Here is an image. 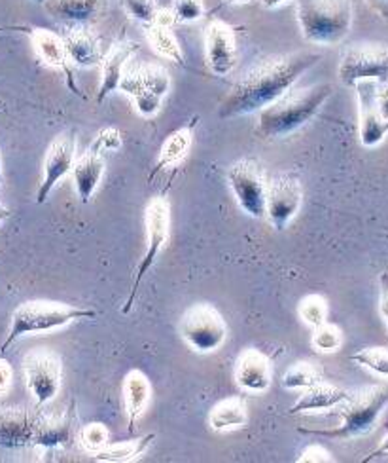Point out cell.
<instances>
[{"label":"cell","instance_id":"cell-3","mask_svg":"<svg viewBox=\"0 0 388 463\" xmlns=\"http://www.w3.org/2000/svg\"><path fill=\"white\" fill-rule=\"evenodd\" d=\"M388 404V383L367 385V388L351 393L334 412L341 416V426L334 430H300L305 435H315L334 440H351L370 433Z\"/></svg>","mask_w":388,"mask_h":463},{"label":"cell","instance_id":"cell-32","mask_svg":"<svg viewBox=\"0 0 388 463\" xmlns=\"http://www.w3.org/2000/svg\"><path fill=\"white\" fill-rule=\"evenodd\" d=\"M351 361L379 376L388 378V347H365L351 355Z\"/></svg>","mask_w":388,"mask_h":463},{"label":"cell","instance_id":"cell-30","mask_svg":"<svg viewBox=\"0 0 388 463\" xmlns=\"http://www.w3.org/2000/svg\"><path fill=\"white\" fill-rule=\"evenodd\" d=\"M319 382H322L320 371L313 363H307V361L294 363L282 374V388L286 390H307Z\"/></svg>","mask_w":388,"mask_h":463},{"label":"cell","instance_id":"cell-24","mask_svg":"<svg viewBox=\"0 0 388 463\" xmlns=\"http://www.w3.org/2000/svg\"><path fill=\"white\" fill-rule=\"evenodd\" d=\"M152 399V385L144 373L131 371L124 380V407L127 416V431H134V423L148 409Z\"/></svg>","mask_w":388,"mask_h":463},{"label":"cell","instance_id":"cell-29","mask_svg":"<svg viewBox=\"0 0 388 463\" xmlns=\"http://www.w3.org/2000/svg\"><path fill=\"white\" fill-rule=\"evenodd\" d=\"M153 439H155V433H148V435L131 439V440H125V442H118V445H110V442H108L106 449L93 454V459L95 461H105V463L134 461L148 450V447L152 445Z\"/></svg>","mask_w":388,"mask_h":463},{"label":"cell","instance_id":"cell-42","mask_svg":"<svg viewBox=\"0 0 388 463\" xmlns=\"http://www.w3.org/2000/svg\"><path fill=\"white\" fill-rule=\"evenodd\" d=\"M388 454V433L383 437V440H381V445L367 456V458H364V461H372V459H375L377 456H386Z\"/></svg>","mask_w":388,"mask_h":463},{"label":"cell","instance_id":"cell-11","mask_svg":"<svg viewBox=\"0 0 388 463\" xmlns=\"http://www.w3.org/2000/svg\"><path fill=\"white\" fill-rule=\"evenodd\" d=\"M227 183L239 207L252 219L265 217L267 179L262 165L254 160H239L227 171Z\"/></svg>","mask_w":388,"mask_h":463},{"label":"cell","instance_id":"cell-22","mask_svg":"<svg viewBox=\"0 0 388 463\" xmlns=\"http://www.w3.org/2000/svg\"><path fill=\"white\" fill-rule=\"evenodd\" d=\"M65 48L72 65L78 67H97L103 61V48L101 41L91 29L88 27H72L65 36Z\"/></svg>","mask_w":388,"mask_h":463},{"label":"cell","instance_id":"cell-20","mask_svg":"<svg viewBox=\"0 0 388 463\" xmlns=\"http://www.w3.org/2000/svg\"><path fill=\"white\" fill-rule=\"evenodd\" d=\"M139 52V44L131 41L115 43L101 61V84L97 91V103H103L106 95L120 88L124 72L131 57Z\"/></svg>","mask_w":388,"mask_h":463},{"label":"cell","instance_id":"cell-35","mask_svg":"<svg viewBox=\"0 0 388 463\" xmlns=\"http://www.w3.org/2000/svg\"><path fill=\"white\" fill-rule=\"evenodd\" d=\"M122 6L129 17L144 25H150L160 12L158 0H122Z\"/></svg>","mask_w":388,"mask_h":463},{"label":"cell","instance_id":"cell-17","mask_svg":"<svg viewBox=\"0 0 388 463\" xmlns=\"http://www.w3.org/2000/svg\"><path fill=\"white\" fill-rule=\"evenodd\" d=\"M236 382L248 393H265L273 382V366L271 359L254 347L245 350L236 363Z\"/></svg>","mask_w":388,"mask_h":463},{"label":"cell","instance_id":"cell-25","mask_svg":"<svg viewBox=\"0 0 388 463\" xmlns=\"http://www.w3.org/2000/svg\"><path fill=\"white\" fill-rule=\"evenodd\" d=\"M196 124H198V118L191 120L188 126H184L177 131H172L169 135L167 141L162 145L158 160H155V164H153V169L150 173L148 181H152L153 177H158L163 169L180 164L188 156V152H189L191 143H193V128H196Z\"/></svg>","mask_w":388,"mask_h":463},{"label":"cell","instance_id":"cell-12","mask_svg":"<svg viewBox=\"0 0 388 463\" xmlns=\"http://www.w3.org/2000/svg\"><path fill=\"white\" fill-rule=\"evenodd\" d=\"M303 188L298 177L279 175L267 183L265 217L275 230H284L301 209Z\"/></svg>","mask_w":388,"mask_h":463},{"label":"cell","instance_id":"cell-37","mask_svg":"<svg viewBox=\"0 0 388 463\" xmlns=\"http://www.w3.org/2000/svg\"><path fill=\"white\" fill-rule=\"evenodd\" d=\"M122 146V131L118 128H105L95 135L91 148L97 152H112Z\"/></svg>","mask_w":388,"mask_h":463},{"label":"cell","instance_id":"cell-1","mask_svg":"<svg viewBox=\"0 0 388 463\" xmlns=\"http://www.w3.org/2000/svg\"><path fill=\"white\" fill-rule=\"evenodd\" d=\"M319 60L320 55L317 52L267 57V60L246 71L236 86L229 90L220 103V118H233V116L263 110L288 90H292L300 76L317 65Z\"/></svg>","mask_w":388,"mask_h":463},{"label":"cell","instance_id":"cell-23","mask_svg":"<svg viewBox=\"0 0 388 463\" xmlns=\"http://www.w3.org/2000/svg\"><path fill=\"white\" fill-rule=\"evenodd\" d=\"M351 393L343 388H337V385L326 383L324 380L310 385V388L303 390V395L296 401V404L290 409V414H307V412H326V411H334L339 407L341 402H345Z\"/></svg>","mask_w":388,"mask_h":463},{"label":"cell","instance_id":"cell-38","mask_svg":"<svg viewBox=\"0 0 388 463\" xmlns=\"http://www.w3.org/2000/svg\"><path fill=\"white\" fill-rule=\"evenodd\" d=\"M300 463H329V461H336L334 456L329 454L324 447L320 445H310L307 447L301 456L298 458Z\"/></svg>","mask_w":388,"mask_h":463},{"label":"cell","instance_id":"cell-26","mask_svg":"<svg viewBox=\"0 0 388 463\" xmlns=\"http://www.w3.org/2000/svg\"><path fill=\"white\" fill-rule=\"evenodd\" d=\"M248 412L246 402L241 397H229L220 401L215 409L208 414V426L217 433L236 431L246 426Z\"/></svg>","mask_w":388,"mask_h":463},{"label":"cell","instance_id":"cell-21","mask_svg":"<svg viewBox=\"0 0 388 463\" xmlns=\"http://www.w3.org/2000/svg\"><path fill=\"white\" fill-rule=\"evenodd\" d=\"M105 167L106 164L103 152H97L91 146H88V150L74 160L72 181L82 203H88L93 198L95 190L99 188L105 175Z\"/></svg>","mask_w":388,"mask_h":463},{"label":"cell","instance_id":"cell-18","mask_svg":"<svg viewBox=\"0 0 388 463\" xmlns=\"http://www.w3.org/2000/svg\"><path fill=\"white\" fill-rule=\"evenodd\" d=\"M74 426H76V407L67 409L61 416L41 414L32 435V447H38L46 452L67 449L74 437Z\"/></svg>","mask_w":388,"mask_h":463},{"label":"cell","instance_id":"cell-14","mask_svg":"<svg viewBox=\"0 0 388 463\" xmlns=\"http://www.w3.org/2000/svg\"><path fill=\"white\" fill-rule=\"evenodd\" d=\"M355 88L360 116V143L367 148H374L381 145L388 135V120L379 105V82L364 80Z\"/></svg>","mask_w":388,"mask_h":463},{"label":"cell","instance_id":"cell-9","mask_svg":"<svg viewBox=\"0 0 388 463\" xmlns=\"http://www.w3.org/2000/svg\"><path fill=\"white\" fill-rule=\"evenodd\" d=\"M339 80L356 86L364 80L388 84V48L383 44H353L339 61Z\"/></svg>","mask_w":388,"mask_h":463},{"label":"cell","instance_id":"cell-46","mask_svg":"<svg viewBox=\"0 0 388 463\" xmlns=\"http://www.w3.org/2000/svg\"><path fill=\"white\" fill-rule=\"evenodd\" d=\"M0 190H3V154H0Z\"/></svg>","mask_w":388,"mask_h":463},{"label":"cell","instance_id":"cell-5","mask_svg":"<svg viewBox=\"0 0 388 463\" xmlns=\"http://www.w3.org/2000/svg\"><path fill=\"white\" fill-rule=\"evenodd\" d=\"M305 41L319 46L341 43L353 25L351 0H296Z\"/></svg>","mask_w":388,"mask_h":463},{"label":"cell","instance_id":"cell-45","mask_svg":"<svg viewBox=\"0 0 388 463\" xmlns=\"http://www.w3.org/2000/svg\"><path fill=\"white\" fill-rule=\"evenodd\" d=\"M12 215V211L6 205H0V222L6 221Z\"/></svg>","mask_w":388,"mask_h":463},{"label":"cell","instance_id":"cell-2","mask_svg":"<svg viewBox=\"0 0 388 463\" xmlns=\"http://www.w3.org/2000/svg\"><path fill=\"white\" fill-rule=\"evenodd\" d=\"M332 95L329 84L288 90L277 101L260 110L258 135L263 139H282L315 118Z\"/></svg>","mask_w":388,"mask_h":463},{"label":"cell","instance_id":"cell-44","mask_svg":"<svg viewBox=\"0 0 388 463\" xmlns=\"http://www.w3.org/2000/svg\"><path fill=\"white\" fill-rule=\"evenodd\" d=\"M370 3L375 6L377 12H381L383 15L388 17V0H370Z\"/></svg>","mask_w":388,"mask_h":463},{"label":"cell","instance_id":"cell-4","mask_svg":"<svg viewBox=\"0 0 388 463\" xmlns=\"http://www.w3.org/2000/svg\"><path fill=\"white\" fill-rule=\"evenodd\" d=\"M93 317H97V312L89 310V307H76L53 300L23 302L19 304L15 307V312L12 314L10 335L6 336L3 345H0V354H6L8 347L22 336L36 333H51L57 329H63V326L70 325L72 321Z\"/></svg>","mask_w":388,"mask_h":463},{"label":"cell","instance_id":"cell-27","mask_svg":"<svg viewBox=\"0 0 388 463\" xmlns=\"http://www.w3.org/2000/svg\"><path fill=\"white\" fill-rule=\"evenodd\" d=\"M105 0H44V8L50 15L65 22L86 24L101 14Z\"/></svg>","mask_w":388,"mask_h":463},{"label":"cell","instance_id":"cell-43","mask_svg":"<svg viewBox=\"0 0 388 463\" xmlns=\"http://www.w3.org/2000/svg\"><path fill=\"white\" fill-rule=\"evenodd\" d=\"M260 3H262L265 8L273 10V8H281V6L288 5V3H292V0H260Z\"/></svg>","mask_w":388,"mask_h":463},{"label":"cell","instance_id":"cell-19","mask_svg":"<svg viewBox=\"0 0 388 463\" xmlns=\"http://www.w3.org/2000/svg\"><path fill=\"white\" fill-rule=\"evenodd\" d=\"M41 412L29 409H0V449H23L32 445Z\"/></svg>","mask_w":388,"mask_h":463},{"label":"cell","instance_id":"cell-28","mask_svg":"<svg viewBox=\"0 0 388 463\" xmlns=\"http://www.w3.org/2000/svg\"><path fill=\"white\" fill-rule=\"evenodd\" d=\"M146 38L153 52L158 53L163 60H169L172 63L186 65L184 53L180 48V43L177 34L172 33V27L162 25V24H150L146 25Z\"/></svg>","mask_w":388,"mask_h":463},{"label":"cell","instance_id":"cell-7","mask_svg":"<svg viewBox=\"0 0 388 463\" xmlns=\"http://www.w3.org/2000/svg\"><path fill=\"white\" fill-rule=\"evenodd\" d=\"M144 224H146V249H144V255L137 266V274H134L129 297L122 307L124 314L131 312V307L134 304V297H137V293H139V287H141L144 276L150 272V268L153 266L155 259H158L162 249L169 241L171 205H169L167 198L160 196V198H153L148 203L146 213H144Z\"/></svg>","mask_w":388,"mask_h":463},{"label":"cell","instance_id":"cell-33","mask_svg":"<svg viewBox=\"0 0 388 463\" xmlns=\"http://www.w3.org/2000/svg\"><path fill=\"white\" fill-rule=\"evenodd\" d=\"M300 317L317 329L328 321V302L320 295H309L300 302Z\"/></svg>","mask_w":388,"mask_h":463},{"label":"cell","instance_id":"cell-6","mask_svg":"<svg viewBox=\"0 0 388 463\" xmlns=\"http://www.w3.org/2000/svg\"><path fill=\"white\" fill-rule=\"evenodd\" d=\"M118 90L129 95L141 116L152 118L162 110L171 90V76L162 65H133L125 69Z\"/></svg>","mask_w":388,"mask_h":463},{"label":"cell","instance_id":"cell-47","mask_svg":"<svg viewBox=\"0 0 388 463\" xmlns=\"http://www.w3.org/2000/svg\"><path fill=\"white\" fill-rule=\"evenodd\" d=\"M229 5H241V3H250V0H226Z\"/></svg>","mask_w":388,"mask_h":463},{"label":"cell","instance_id":"cell-13","mask_svg":"<svg viewBox=\"0 0 388 463\" xmlns=\"http://www.w3.org/2000/svg\"><path fill=\"white\" fill-rule=\"evenodd\" d=\"M205 60L217 76H226L237 67L239 50L236 27L222 19H212L205 29Z\"/></svg>","mask_w":388,"mask_h":463},{"label":"cell","instance_id":"cell-41","mask_svg":"<svg viewBox=\"0 0 388 463\" xmlns=\"http://www.w3.org/2000/svg\"><path fill=\"white\" fill-rule=\"evenodd\" d=\"M379 105L384 118L388 120V84H379Z\"/></svg>","mask_w":388,"mask_h":463},{"label":"cell","instance_id":"cell-31","mask_svg":"<svg viewBox=\"0 0 388 463\" xmlns=\"http://www.w3.org/2000/svg\"><path fill=\"white\" fill-rule=\"evenodd\" d=\"M310 344H313L315 350L320 354H334L343 345V333L339 331L337 325L326 321L320 326H317L313 338H310Z\"/></svg>","mask_w":388,"mask_h":463},{"label":"cell","instance_id":"cell-10","mask_svg":"<svg viewBox=\"0 0 388 463\" xmlns=\"http://www.w3.org/2000/svg\"><path fill=\"white\" fill-rule=\"evenodd\" d=\"M23 374L27 388L41 409L44 404L55 399V395L61 390L63 380V361L51 350L41 347V350H32L23 357Z\"/></svg>","mask_w":388,"mask_h":463},{"label":"cell","instance_id":"cell-34","mask_svg":"<svg viewBox=\"0 0 388 463\" xmlns=\"http://www.w3.org/2000/svg\"><path fill=\"white\" fill-rule=\"evenodd\" d=\"M78 439H80V445L86 452L97 454V452H101L103 449L108 447V430H106L105 423L93 421V423H88V426H84L80 430V433H78Z\"/></svg>","mask_w":388,"mask_h":463},{"label":"cell","instance_id":"cell-36","mask_svg":"<svg viewBox=\"0 0 388 463\" xmlns=\"http://www.w3.org/2000/svg\"><path fill=\"white\" fill-rule=\"evenodd\" d=\"M172 12L177 22L193 24L205 15V5L203 0H174Z\"/></svg>","mask_w":388,"mask_h":463},{"label":"cell","instance_id":"cell-15","mask_svg":"<svg viewBox=\"0 0 388 463\" xmlns=\"http://www.w3.org/2000/svg\"><path fill=\"white\" fill-rule=\"evenodd\" d=\"M29 38L31 44L38 55V60L42 63H46L48 67H53L57 71H61L65 74L67 86L72 93H76L78 98L84 99L82 90L78 88L76 80H74V71H72V61L69 60V53L65 48V41L63 36H60L57 33L50 31V29H41V27H22Z\"/></svg>","mask_w":388,"mask_h":463},{"label":"cell","instance_id":"cell-39","mask_svg":"<svg viewBox=\"0 0 388 463\" xmlns=\"http://www.w3.org/2000/svg\"><path fill=\"white\" fill-rule=\"evenodd\" d=\"M379 310L388 325V272H383L379 279Z\"/></svg>","mask_w":388,"mask_h":463},{"label":"cell","instance_id":"cell-16","mask_svg":"<svg viewBox=\"0 0 388 463\" xmlns=\"http://www.w3.org/2000/svg\"><path fill=\"white\" fill-rule=\"evenodd\" d=\"M74 160H76V141L69 137V135H61V137H57L50 145L42 164L44 167L42 181L36 190V203H44L48 200L55 184L60 183L67 173L72 171Z\"/></svg>","mask_w":388,"mask_h":463},{"label":"cell","instance_id":"cell-48","mask_svg":"<svg viewBox=\"0 0 388 463\" xmlns=\"http://www.w3.org/2000/svg\"><path fill=\"white\" fill-rule=\"evenodd\" d=\"M386 456H388V454H386Z\"/></svg>","mask_w":388,"mask_h":463},{"label":"cell","instance_id":"cell-40","mask_svg":"<svg viewBox=\"0 0 388 463\" xmlns=\"http://www.w3.org/2000/svg\"><path fill=\"white\" fill-rule=\"evenodd\" d=\"M12 378H14L12 366L5 359H0V395L8 393L10 385H12Z\"/></svg>","mask_w":388,"mask_h":463},{"label":"cell","instance_id":"cell-8","mask_svg":"<svg viewBox=\"0 0 388 463\" xmlns=\"http://www.w3.org/2000/svg\"><path fill=\"white\" fill-rule=\"evenodd\" d=\"M180 336L198 354H212L227 338V323L210 304H196L186 310L179 325Z\"/></svg>","mask_w":388,"mask_h":463}]
</instances>
